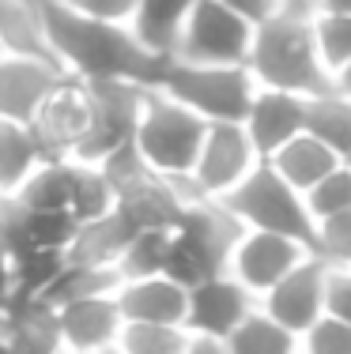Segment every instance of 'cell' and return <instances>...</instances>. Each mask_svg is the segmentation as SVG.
<instances>
[{
    "label": "cell",
    "mask_w": 351,
    "mask_h": 354,
    "mask_svg": "<svg viewBox=\"0 0 351 354\" xmlns=\"http://www.w3.org/2000/svg\"><path fill=\"white\" fill-rule=\"evenodd\" d=\"M46 35H49V57L57 68L72 80H136V83H155L159 61L152 57L129 27L102 23L80 15L72 8L46 0Z\"/></svg>",
    "instance_id": "6da1fadb"
},
{
    "label": "cell",
    "mask_w": 351,
    "mask_h": 354,
    "mask_svg": "<svg viewBox=\"0 0 351 354\" xmlns=\"http://www.w3.org/2000/svg\"><path fill=\"white\" fill-rule=\"evenodd\" d=\"M314 0H276V12L253 27L246 72L257 87L291 91L303 98L329 87L314 49Z\"/></svg>",
    "instance_id": "7a4b0ae2"
},
{
    "label": "cell",
    "mask_w": 351,
    "mask_h": 354,
    "mask_svg": "<svg viewBox=\"0 0 351 354\" xmlns=\"http://www.w3.org/2000/svg\"><path fill=\"white\" fill-rule=\"evenodd\" d=\"M152 87L163 91L174 102H181L204 124H215V121H242L257 83L249 80L246 64H189L163 57Z\"/></svg>",
    "instance_id": "3957f363"
},
{
    "label": "cell",
    "mask_w": 351,
    "mask_h": 354,
    "mask_svg": "<svg viewBox=\"0 0 351 354\" xmlns=\"http://www.w3.org/2000/svg\"><path fill=\"white\" fill-rule=\"evenodd\" d=\"M204 140V121L193 117L181 102L166 98L163 91H147L140 106L136 129H132V151L152 174L166 181H186L193 170V158Z\"/></svg>",
    "instance_id": "277c9868"
},
{
    "label": "cell",
    "mask_w": 351,
    "mask_h": 354,
    "mask_svg": "<svg viewBox=\"0 0 351 354\" xmlns=\"http://www.w3.org/2000/svg\"><path fill=\"white\" fill-rule=\"evenodd\" d=\"M227 212L238 218L242 230H264L280 238H295L310 249L314 238V218L306 212L303 192H295L269 162H257L253 170L242 177L238 189H231L219 200Z\"/></svg>",
    "instance_id": "5b68a950"
},
{
    "label": "cell",
    "mask_w": 351,
    "mask_h": 354,
    "mask_svg": "<svg viewBox=\"0 0 351 354\" xmlns=\"http://www.w3.org/2000/svg\"><path fill=\"white\" fill-rule=\"evenodd\" d=\"M83 87H87V102H91V129L83 136L80 151L72 155V162L98 166L102 158H110L117 147H125L132 140L140 106H144L152 87L136 80H91Z\"/></svg>",
    "instance_id": "8992f818"
},
{
    "label": "cell",
    "mask_w": 351,
    "mask_h": 354,
    "mask_svg": "<svg viewBox=\"0 0 351 354\" xmlns=\"http://www.w3.org/2000/svg\"><path fill=\"white\" fill-rule=\"evenodd\" d=\"M249 38L253 23L234 15L219 0H193L170 57L189 64H246Z\"/></svg>",
    "instance_id": "52a82bcc"
},
{
    "label": "cell",
    "mask_w": 351,
    "mask_h": 354,
    "mask_svg": "<svg viewBox=\"0 0 351 354\" xmlns=\"http://www.w3.org/2000/svg\"><path fill=\"white\" fill-rule=\"evenodd\" d=\"M261 162L249 143L242 121H215L204 124V140L193 158V170L181 185L197 200H223L231 189H238L242 177Z\"/></svg>",
    "instance_id": "ba28073f"
},
{
    "label": "cell",
    "mask_w": 351,
    "mask_h": 354,
    "mask_svg": "<svg viewBox=\"0 0 351 354\" xmlns=\"http://www.w3.org/2000/svg\"><path fill=\"white\" fill-rule=\"evenodd\" d=\"M329 272L332 268L325 264V260H317L314 252H306L280 283H272L269 290L257 298V309L269 313L276 324H283L291 335H306L317 320L325 317Z\"/></svg>",
    "instance_id": "9c48e42d"
},
{
    "label": "cell",
    "mask_w": 351,
    "mask_h": 354,
    "mask_svg": "<svg viewBox=\"0 0 351 354\" xmlns=\"http://www.w3.org/2000/svg\"><path fill=\"white\" fill-rule=\"evenodd\" d=\"M30 129L38 136V147L46 158H72L80 151L83 136L91 129V102L87 87L72 75H64L53 91L46 95V102L38 106V113L30 117Z\"/></svg>",
    "instance_id": "30bf717a"
},
{
    "label": "cell",
    "mask_w": 351,
    "mask_h": 354,
    "mask_svg": "<svg viewBox=\"0 0 351 354\" xmlns=\"http://www.w3.org/2000/svg\"><path fill=\"white\" fill-rule=\"evenodd\" d=\"M306 252L310 249L295 238H280V234H264V230H242L223 272H227L231 279H238L253 298H261V294L269 290L272 283H280Z\"/></svg>",
    "instance_id": "8fae6325"
},
{
    "label": "cell",
    "mask_w": 351,
    "mask_h": 354,
    "mask_svg": "<svg viewBox=\"0 0 351 354\" xmlns=\"http://www.w3.org/2000/svg\"><path fill=\"white\" fill-rule=\"evenodd\" d=\"M253 309H257L253 294H249L238 279H231L227 272H219V275H212V279L197 283L193 290H189L186 332L197 335V339L223 343Z\"/></svg>",
    "instance_id": "7c38bea8"
},
{
    "label": "cell",
    "mask_w": 351,
    "mask_h": 354,
    "mask_svg": "<svg viewBox=\"0 0 351 354\" xmlns=\"http://www.w3.org/2000/svg\"><path fill=\"white\" fill-rule=\"evenodd\" d=\"M242 129L253 143L257 158L269 162L283 143H291L306 132V98L291 95V91L257 87L246 106V117H242Z\"/></svg>",
    "instance_id": "4fadbf2b"
},
{
    "label": "cell",
    "mask_w": 351,
    "mask_h": 354,
    "mask_svg": "<svg viewBox=\"0 0 351 354\" xmlns=\"http://www.w3.org/2000/svg\"><path fill=\"white\" fill-rule=\"evenodd\" d=\"M121 309L110 294H91V298H76L57 306V332H61L64 354H98L110 351L121 339Z\"/></svg>",
    "instance_id": "5bb4252c"
},
{
    "label": "cell",
    "mask_w": 351,
    "mask_h": 354,
    "mask_svg": "<svg viewBox=\"0 0 351 354\" xmlns=\"http://www.w3.org/2000/svg\"><path fill=\"white\" fill-rule=\"evenodd\" d=\"M189 192L181 181H166L152 170H144L136 181L117 189L114 212L132 226V230H174Z\"/></svg>",
    "instance_id": "9a60e30c"
},
{
    "label": "cell",
    "mask_w": 351,
    "mask_h": 354,
    "mask_svg": "<svg viewBox=\"0 0 351 354\" xmlns=\"http://www.w3.org/2000/svg\"><path fill=\"white\" fill-rule=\"evenodd\" d=\"M64 80V72L46 57H12L0 53V117L30 121L46 95Z\"/></svg>",
    "instance_id": "2e32d148"
},
{
    "label": "cell",
    "mask_w": 351,
    "mask_h": 354,
    "mask_svg": "<svg viewBox=\"0 0 351 354\" xmlns=\"http://www.w3.org/2000/svg\"><path fill=\"white\" fill-rule=\"evenodd\" d=\"M114 301L121 309L125 324H170L186 328L189 290L170 283L166 275H147V279H125L114 286Z\"/></svg>",
    "instance_id": "e0dca14e"
},
{
    "label": "cell",
    "mask_w": 351,
    "mask_h": 354,
    "mask_svg": "<svg viewBox=\"0 0 351 354\" xmlns=\"http://www.w3.org/2000/svg\"><path fill=\"white\" fill-rule=\"evenodd\" d=\"M0 339L12 354H64L57 309L30 294H15L8 306H0Z\"/></svg>",
    "instance_id": "ac0fdd59"
},
{
    "label": "cell",
    "mask_w": 351,
    "mask_h": 354,
    "mask_svg": "<svg viewBox=\"0 0 351 354\" xmlns=\"http://www.w3.org/2000/svg\"><path fill=\"white\" fill-rule=\"evenodd\" d=\"M0 53L53 61L46 35V0H0Z\"/></svg>",
    "instance_id": "d6986e66"
},
{
    "label": "cell",
    "mask_w": 351,
    "mask_h": 354,
    "mask_svg": "<svg viewBox=\"0 0 351 354\" xmlns=\"http://www.w3.org/2000/svg\"><path fill=\"white\" fill-rule=\"evenodd\" d=\"M193 0H136L129 30L152 57H170Z\"/></svg>",
    "instance_id": "ffe728a7"
},
{
    "label": "cell",
    "mask_w": 351,
    "mask_h": 354,
    "mask_svg": "<svg viewBox=\"0 0 351 354\" xmlns=\"http://www.w3.org/2000/svg\"><path fill=\"white\" fill-rule=\"evenodd\" d=\"M132 226L125 223L117 212L95 218V223H80L76 234H72L69 241V252L64 257L72 260V264H87V268H110L117 264V257H121V249L129 245L132 238Z\"/></svg>",
    "instance_id": "44dd1931"
},
{
    "label": "cell",
    "mask_w": 351,
    "mask_h": 354,
    "mask_svg": "<svg viewBox=\"0 0 351 354\" xmlns=\"http://www.w3.org/2000/svg\"><path fill=\"white\" fill-rule=\"evenodd\" d=\"M46 162L38 147V136L27 121H8L0 117V200H12L23 189L30 174Z\"/></svg>",
    "instance_id": "7402d4cb"
},
{
    "label": "cell",
    "mask_w": 351,
    "mask_h": 354,
    "mask_svg": "<svg viewBox=\"0 0 351 354\" xmlns=\"http://www.w3.org/2000/svg\"><path fill=\"white\" fill-rule=\"evenodd\" d=\"M306 136L351 162V98H344L332 83L306 98Z\"/></svg>",
    "instance_id": "603a6c76"
},
{
    "label": "cell",
    "mask_w": 351,
    "mask_h": 354,
    "mask_svg": "<svg viewBox=\"0 0 351 354\" xmlns=\"http://www.w3.org/2000/svg\"><path fill=\"white\" fill-rule=\"evenodd\" d=\"M340 162H344V158H336L325 143H317L314 136H306V132H303V136H295L291 143H283V147L269 158V166L295 192H310L314 185L321 181L325 174L336 170Z\"/></svg>",
    "instance_id": "cb8c5ba5"
},
{
    "label": "cell",
    "mask_w": 351,
    "mask_h": 354,
    "mask_svg": "<svg viewBox=\"0 0 351 354\" xmlns=\"http://www.w3.org/2000/svg\"><path fill=\"white\" fill-rule=\"evenodd\" d=\"M69 185H72V158H46L23 181L12 204H19L23 212H69Z\"/></svg>",
    "instance_id": "d4e9b609"
},
{
    "label": "cell",
    "mask_w": 351,
    "mask_h": 354,
    "mask_svg": "<svg viewBox=\"0 0 351 354\" xmlns=\"http://www.w3.org/2000/svg\"><path fill=\"white\" fill-rule=\"evenodd\" d=\"M223 351L227 354H298V335H291L283 324H276L269 313L253 309L223 339Z\"/></svg>",
    "instance_id": "484cf974"
},
{
    "label": "cell",
    "mask_w": 351,
    "mask_h": 354,
    "mask_svg": "<svg viewBox=\"0 0 351 354\" xmlns=\"http://www.w3.org/2000/svg\"><path fill=\"white\" fill-rule=\"evenodd\" d=\"M117 207V192L106 181V174L98 166L72 162V185H69V215L72 223H95V218L110 215Z\"/></svg>",
    "instance_id": "4316f807"
},
{
    "label": "cell",
    "mask_w": 351,
    "mask_h": 354,
    "mask_svg": "<svg viewBox=\"0 0 351 354\" xmlns=\"http://www.w3.org/2000/svg\"><path fill=\"white\" fill-rule=\"evenodd\" d=\"M117 286V275L110 268H87V264H72L64 260V268L46 283V290L35 294L46 306H64V301H76V298H91V294H110Z\"/></svg>",
    "instance_id": "83f0119b"
},
{
    "label": "cell",
    "mask_w": 351,
    "mask_h": 354,
    "mask_svg": "<svg viewBox=\"0 0 351 354\" xmlns=\"http://www.w3.org/2000/svg\"><path fill=\"white\" fill-rule=\"evenodd\" d=\"M166 245H170V230H136L129 238V245L121 249L114 264L117 283L125 279H147V275H163Z\"/></svg>",
    "instance_id": "f1b7e54d"
},
{
    "label": "cell",
    "mask_w": 351,
    "mask_h": 354,
    "mask_svg": "<svg viewBox=\"0 0 351 354\" xmlns=\"http://www.w3.org/2000/svg\"><path fill=\"white\" fill-rule=\"evenodd\" d=\"M310 30H314L317 61H321V68L332 83V75L351 61V15H314Z\"/></svg>",
    "instance_id": "f546056e"
},
{
    "label": "cell",
    "mask_w": 351,
    "mask_h": 354,
    "mask_svg": "<svg viewBox=\"0 0 351 354\" xmlns=\"http://www.w3.org/2000/svg\"><path fill=\"white\" fill-rule=\"evenodd\" d=\"M189 332L170 324H125L117 351L121 354H186Z\"/></svg>",
    "instance_id": "4dcf8cb0"
},
{
    "label": "cell",
    "mask_w": 351,
    "mask_h": 354,
    "mask_svg": "<svg viewBox=\"0 0 351 354\" xmlns=\"http://www.w3.org/2000/svg\"><path fill=\"white\" fill-rule=\"evenodd\" d=\"M310 252L317 260H325L329 268H351V207L340 215L317 218Z\"/></svg>",
    "instance_id": "1f68e13d"
},
{
    "label": "cell",
    "mask_w": 351,
    "mask_h": 354,
    "mask_svg": "<svg viewBox=\"0 0 351 354\" xmlns=\"http://www.w3.org/2000/svg\"><path fill=\"white\" fill-rule=\"evenodd\" d=\"M303 200H306V212H310L314 223H317V218H329V215L348 212V207H351V166L340 162L336 170L325 174L310 192H303Z\"/></svg>",
    "instance_id": "d6a6232c"
},
{
    "label": "cell",
    "mask_w": 351,
    "mask_h": 354,
    "mask_svg": "<svg viewBox=\"0 0 351 354\" xmlns=\"http://www.w3.org/2000/svg\"><path fill=\"white\" fill-rule=\"evenodd\" d=\"M298 354H351V324L321 317L306 335H298Z\"/></svg>",
    "instance_id": "836d02e7"
},
{
    "label": "cell",
    "mask_w": 351,
    "mask_h": 354,
    "mask_svg": "<svg viewBox=\"0 0 351 354\" xmlns=\"http://www.w3.org/2000/svg\"><path fill=\"white\" fill-rule=\"evenodd\" d=\"M57 4L72 8V12H80V15H91V19H102V23H117V27H129L136 0H57Z\"/></svg>",
    "instance_id": "e575fe53"
},
{
    "label": "cell",
    "mask_w": 351,
    "mask_h": 354,
    "mask_svg": "<svg viewBox=\"0 0 351 354\" xmlns=\"http://www.w3.org/2000/svg\"><path fill=\"white\" fill-rule=\"evenodd\" d=\"M325 317H336L351 324V272L332 268L329 272V290H325Z\"/></svg>",
    "instance_id": "d590c367"
},
{
    "label": "cell",
    "mask_w": 351,
    "mask_h": 354,
    "mask_svg": "<svg viewBox=\"0 0 351 354\" xmlns=\"http://www.w3.org/2000/svg\"><path fill=\"white\" fill-rule=\"evenodd\" d=\"M223 8H231L234 15H242L246 23H261V19H269V15L276 12V0H219Z\"/></svg>",
    "instance_id": "8d00e7d4"
},
{
    "label": "cell",
    "mask_w": 351,
    "mask_h": 354,
    "mask_svg": "<svg viewBox=\"0 0 351 354\" xmlns=\"http://www.w3.org/2000/svg\"><path fill=\"white\" fill-rule=\"evenodd\" d=\"M12 298H15V272H12V257H8V249L0 245V306H8Z\"/></svg>",
    "instance_id": "74e56055"
},
{
    "label": "cell",
    "mask_w": 351,
    "mask_h": 354,
    "mask_svg": "<svg viewBox=\"0 0 351 354\" xmlns=\"http://www.w3.org/2000/svg\"><path fill=\"white\" fill-rule=\"evenodd\" d=\"M317 15H351V0H314Z\"/></svg>",
    "instance_id": "f35d334b"
},
{
    "label": "cell",
    "mask_w": 351,
    "mask_h": 354,
    "mask_svg": "<svg viewBox=\"0 0 351 354\" xmlns=\"http://www.w3.org/2000/svg\"><path fill=\"white\" fill-rule=\"evenodd\" d=\"M186 354H227V351H223V343H215V339H197V335H189Z\"/></svg>",
    "instance_id": "ab89813d"
},
{
    "label": "cell",
    "mask_w": 351,
    "mask_h": 354,
    "mask_svg": "<svg viewBox=\"0 0 351 354\" xmlns=\"http://www.w3.org/2000/svg\"><path fill=\"white\" fill-rule=\"evenodd\" d=\"M332 87H336L344 98H351V61H348V64H344V68H340L336 75H332Z\"/></svg>",
    "instance_id": "60d3db41"
},
{
    "label": "cell",
    "mask_w": 351,
    "mask_h": 354,
    "mask_svg": "<svg viewBox=\"0 0 351 354\" xmlns=\"http://www.w3.org/2000/svg\"><path fill=\"white\" fill-rule=\"evenodd\" d=\"M98 354H121V351H117V347H110V351H98Z\"/></svg>",
    "instance_id": "b9f144b4"
},
{
    "label": "cell",
    "mask_w": 351,
    "mask_h": 354,
    "mask_svg": "<svg viewBox=\"0 0 351 354\" xmlns=\"http://www.w3.org/2000/svg\"><path fill=\"white\" fill-rule=\"evenodd\" d=\"M0 354H12V351H8V347H4V339H0Z\"/></svg>",
    "instance_id": "7bdbcfd3"
},
{
    "label": "cell",
    "mask_w": 351,
    "mask_h": 354,
    "mask_svg": "<svg viewBox=\"0 0 351 354\" xmlns=\"http://www.w3.org/2000/svg\"><path fill=\"white\" fill-rule=\"evenodd\" d=\"M348 272H351V268H348Z\"/></svg>",
    "instance_id": "ee69618b"
},
{
    "label": "cell",
    "mask_w": 351,
    "mask_h": 354,
    "mask_svg": "<svg viewBox=\"0 0 351 354\" xmlns=\"http://www.w3.org/2000/svg\"><path fill=\"white\" fill-rule=\"evenodd\" d=\"M348 166H351V162H348Z\"/></svg>",
    "instance_id": "f6af8a7d"
}]
</instances>
